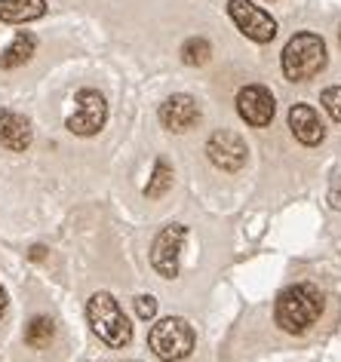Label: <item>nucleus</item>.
I'll list each match as a JSON object with an SVG mask.
<instances>
[{"mask_svg":"<svg viewBox=\"0 0 341 362\" xmlns=\"http://www.w3.org/2000/svg\"><path fill=\"white\" fill-rule=\"evenodd\" d=\"M323 313V295L317 286L311 283H295L286 292H280L274 304V320L283 332L289 334H301L308 332Z\"/></svg>","mask_w":341,"mask_h":362,"instance_id":"nucleus-1","label":"nucleus"},{"mask_svg":"<svg viewBox=\"0 0 341 362\" xmlns=\"http://www.w3.org/2000/svg\"><path fill=\"white\" fill-rule=\"evenodd\" d=\"M283 74L286 80H292V83H304V80L317 77L323 68H326V43L323 37L311 31H301L295 34V37L283 47Z\"/></svg>","mask_w":341,"mask_h":362,"instance_id":"nucleus-2","label":"nucleus"},{"mask_svg":"<svg viewBox=\"0 0 341 362\" xmlns=\"http://www.w3.org/2000/svg\"><path fill=\"white\" fill-rule=\"evenodd\" d=\"M86 316L93 332L102 338L108 347H127L132 341V325L127 320V313L120 310L117 298L111 292H96L86 301Z\"/></svg>","mask_w":341,"mask_h":362,"instance_id":"nucleus-3","label":"nucleus"},{"mask_svg":"<svg viewBox=\"0 0 341 362\" xmlns=\"http://www.w3.org/2000/svg\"><path fill=\"white\" fill-rule=\"evenodd\" d=\"M148 347L154 350L157 359L163 362H178L187 359L194 350V329L182 316H166L148 332Z\"/></svg>","mask_w":341,"mask_h":362,"instance_id":"nucleus-4","label":"nucleus"},{"mask_svg":"<svg viewBox=\"0 0 341 362\" xmlns=\"http://www.w3.org/2000/svg\"><path fill=\"white\" fill-rule=\"evenodd\" d=\"M187 240L185 224H166L151 243V264L163 279H175L182 270V249Z\"/></svg>","mask_w":341,"mask_h":362,"instance_id":"nucleus-5","label":"nucleus"},{"mask_svg":"<svg viewBox=\"0 0 341 362\" xmlns=\"http://www.w3.org/2000/svg\"><path fill=\"white\" fill-rule=\"evenodd\" d=\"M74 114L65 120V129L71 135H96L102 132V126L108 120V102L98 89H80L77 98H74Z\"/></svg>","mask_w":341,"mask_h":362,"instance_id":"nucleus-6","label":"nucleus"},{"mask_svg":"<svg viewBox=\"0 0 341 362\" xmlns=\"http://www.w3.org/2000/svg\"><path fill=\"white\" fill-rule=\"evenodd\" d=\"M228 16L234 19L240 34L255 43H271L277 37V22L271 13L255 6L253 0H228Z\"/></svg>","mask_w":341,"mask_h":362,"instance_id":"nucleus-7","label":"nucleus"},{"mask_svg":"<svg viewBox=\"0 0 341 362\" xmlns=\"http://www.w3.org/2000/svg\"><path fill=\"white\" fill-rule=\"evenodd\" d=\"M206 153L209 160L215 163L219 169L224 172H237L246 166V157H249V148L243 141V135L231 132V129H219L209 135V144H206Z\"/></svg>","mask_w":341,"mask_h":362,"instance_id":"nucleus-8","label":"nucleus"},{"mask_svg":"<svg viewBox=\"0 0 341 362\" xmlns=\"http://www.w3.org/2000/svg\"><path fill=\"white\" fill-rule=\"evenodd\" d=\"M237 114L243 117L249 126H267L277 114V102L265 86H243L237 93Z\"/></svg>","mask_w":341,"mask_h":362,"instance_id":"nucleus-9","label":"nucleus"},{"mask_svg":"<svg viewBox=\"0 0 341 362\" xmlns=\"http://www.w3.org/2000/svg\"><path fill=\"white\" fill-rule=\"evenodd\" d=\"M160 123H163V129H169V132H191L194 126L200 123V105L185 93L169 95L166 102L160 105Z\"/></svg>","mask_w":341,"mask_h":362,"instance_id":"nucleus-10","label":"nucleus"},{"mask_svg":"<svg viewBox=\"0 0 341 362\" xmlns=\"http://www.w3.org/2000/svg\"><path fill=\"white\" fill-rule=\"evenodd\" d=\"M289 129L301 144L308 148H317V144L326 139V126H323L320 114L313 111L311 105H292L289 107Z\"/></svg>","mask_w":341,"mask_h":362,"instance_id":"nucleus-11","label":"nucleus"},{"mask_svg":"<svg viewBox=\"0 0 341 362\" xmlns=\"http://www.w3.org/2000/svg\"><path fill=\"white\" fill-rule=\"evenodd\" d=\"M34 141V129H31V120L16 111H0V144L13 153H22L28 151Z\"/></svg>","mask_w":341,"mask_h":362,"instance_id":"nucleus-12","label":"nucleus"},{"mask_svg":"<svg viewBox=\"0 0 341 362\" xmlns=\"http://www.w3.org/2000/svg\"><path fill=\"white\" fill-rule=\"evenodd\" d=\"M47 13V0H0V22L25 25Z\"/></svg>","mask_w":341,"mask_h":362,"instance_id":"nucleus-13","label":"nucleus"},{"mask_svg":"<svg viewBox=\"0 0 341 362\" xmlns=\"http://www.w3.org/2000/svg\"><path fill=\"white\" fill-rule=\"evenodd\" d=\"M34 49H37V40H34L31 34L19 31L10 47L0 52V68H19V65H25V62L34 56Z\"/></svg>","mask_w":341,"mask_h":362,"instance_id":"nucleus-14","label":"nucleus"},{"mask_svg":"<svg viewBox=\"0 0 341 362\" xmlns=\"http://www.w3.org/2000/svg\"><path fill=\"white\" fill-rule=\"evenodd\" d=\"M52 338H56V322H52L50 316H34L28 322V329H25V344L34 350L50 347Z\"/></svg>","mask_w":341,"mask_h":362,"instance_id":"nucleus-15","label":"nucleus"},{"mask_svg":"<svg viewBox=\"0 0 341 362\" xmlns=\"http://www.w3.org/2000/svg\"><path fill=\"white\" fill-rule=\"evenodd\" d=\"M169 187H173V169H169L166 160H157L154 163V172H151V181L145 187V197L148 200H160Z\"/></svg>","mask_w":341,"mask_h":362,"instance_id":"nucleus-16","label":"nucleus"},{"mask_svg":"<svg viewBox=\"0 0 341 362\" xmlns=\"http://www.w3.org/2000/svg\"><path fill=\"white\" fill-rule=\"evenodd\" d=\"M212 56V47H209V40L206 37H187L182 43V62L185 65H191V68H200L206 65Z\"/></svg>","mask_w":341,"mask_h":362,"instance_id":"nucleus-17","label":"nucleus"},{"mask_svg":"<svg viewBox=\"0 0 341 362\" xmlns=\"http://www.w3.org/2000/svg\"><path fill=\"white\" fill-rule=\"evenodd\" d=\"M320 102H323V107H326V114L332 117V120L341 123V86H329V89H323Z\"/></svg>","mask_w":341,"mask_h":362,"instance_id":"nucleus-18","label":"nucleus"},{"mask_svg":"<svg viewBox=\"0 0 341 362\" xmlns=\"http://www.w3.org/2000/svg\"><path fill=\"white\" fill-rule=\"evenodd\" d=\"M136 313H139V320H154L157 316V298L154 295H139L136 298Z\"/></svg>","mask_w":341,"mask_h":362,"instance_id":"nucleus-19","label":"nucleus"},{"mask_svg":"<svg viewBox=\"0 0 341 362\" xmlns=\"http://www.w3.org/2000/svg\"><path fill=\"white\" fill-rule=\"evenodd\" d=\"M28 258H31V261H43V258H47V249H43V246H31Z\"/></svg>","mask_w":341,"mask_h":362,"instance_id":"nucleus-20","label":"nucleus"},{"mask_svg":"<svg viewBox=\"0 0 341 362\" xmlns=\"http://www.w3.org/2000/svg\"><path fill=\"white\" fill-rule=\"evenodd\" d=\"M6 304H10V295H6V288L0 286V316L6 313Z\"/></svg>","mask_w":341,"mask_h":362,"instance_id":"nucleus-21","label":"nucleus"},{"mask_svg":"<svg viewBox=\"0 0 341 362\" xmlns=\"http://www.w3.org/2000/svg\"><path fill=\"white\" fill-rule=\"evenodd\" d=\"M338 37H341V34H338Z\"/></svg>","mask_w":341,"mask_h":362,"instance_id":"nucleus-22","label":"nucleus"}]
</instances>
